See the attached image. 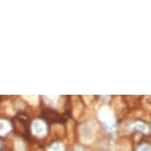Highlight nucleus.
I'll return each instance as SVG.
<instances>
[{"instance_id": "obj_1", "label": "nucleus", "mask_w": 151, "mask_h": 151, "mask_svg": "<svg viewBox=\"0 0 151 151\" xmlns=\"http://www.w3.org/2000/svg\"><path fill=\"white\" fill-rule=\"evenodd\" d=\"M78 133L79 136H80L81 142H83L84 144L90 143L91 141L94 140V137H95V127H94V124L90 122H83V124L79 125Z\"/></svg>"}, {"instance_id": "obj_2", "label": "nucleus", "mask_w": 151, "mask_h": 151, "mask_svg": "<svg viewBox=\"0 0 151 151\" xmlns=\"http://www.w3.org/2000/svg\"><path fill=\"white\" fill-rule=\"evenodd\" d=\"M127 129L133 133H141V134H149L150 125L143 119H137L132 121L127 124Z\"/></svg>"}, {"instance_id": "obj_3", "label": "nucleus", "mask_w": 151, "mask_h": 151, "mask_svg": "<svg viewBox=\"0 0 151 151\" xmlns=\"http://www.w3.org/2000/svg\"><path fill=\"white\" fill-rule=\"evenodd\" d=\"M33 134L37 137H45L47 134V124L42 119H36L31 124Z\"/></svg>"}, {"instance_id": "obj_4", "label": "nucleus", "mask_w": 151, "mask_h": 151, "mask_svg": "<svg viewBox=\"0 0 151 151\" xmlns=\"http://www.w3.org/2000/svg\"><path fill=\"white\" fill-rule=\"evenodd\" d=\"M13 129L12 122L7 119H0V135H6Z\"/></svg>"}, {"instance_id": "obj_5", "label": "nucleus", "mask_w": 151, "mask_h": 151, "mask_svg": "<svg viewBox=\"0 0 151 151\" xmlns=\"http://www.w3.org/2000/svg\"><path fill=\"white\" fill-rule=\"evenodd\" d=\"M47 151H66V148H65V145L61 140H55L48 144V146L47 147Z\"/></svg>"}, {"instance_id": "obj_6", "label": "nucleus", "mask_w": 151, "mask_h": 151, "mask_svg": "<svg viewBox=\"0 0 151 151\" xmlns=\"http://www.w3.org/2000/svg\"><path fill=\"white\" fill-rule=\"evenodd\" d=\"M136 151H151L149 142L143 141V142H141V143H139L137 146H136Z\"/></svg>"}, {"instance_id": "obj_7", "label": "nucleus", "mask_w": 151, "mask_h": 151, "mask_svg": "<svg viewBox=\"0 0 151 151\" xmlns=\"http://www.w3.org/2000/svg\"><path fill=\"white\" fill-rule=\"evenodd\" d=\"M72 151H88V149L84 145H75V146L73 147Z\"/></svg>"}, {"instance_id": "obj_8", "label": "nucleus", "mask_w": 151, "mask_h": 151, "mask_svg": "<svg viewBox=\"0 0 151 151\" xmlns=\"http://www.w3.org/2000/svg\"><path fill=\"white\" fill-rule=\"evenodd\" d=\"M0 151H5L4 149V145H3V141L0 139Z\"/></svg>"}]
</instances>
